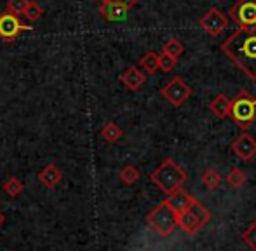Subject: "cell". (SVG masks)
Wrapping results in <instances>:
<instances>
[{"label": "cell", "mask_w": 256, "mask_h": 251, "mask_svg": "<svg viewBox=\"0 0 256 251\" xmlns=\"http://www.w3.org/2000/svg\"><path fill=\"white\" fill-rule=\"evenodd\" d=\"M222 51L242 74L256 80V26L237 28L222 44Z\"/></svg>", "instance_id": "cell-1"}, {"label": "cell", "mask_w": 256, "mask_h": 251, "mask_svg": "<svg viewBox=\"0 0 256 251\" xmlns=\"http://www.w3.org/2000/svg\"><path fill=\"white\" fill-rule=\"evenodd\" d=\"M150 180L155 187H158L166 196H171L176 190L183 187V184L186 182V173L176 160L166 159L160 166L150 174Z\"/></svg>", "instance_id": "cell-2"}, {"label": "cell", "mask_w": 256, "mask_h": 251, "mask_svg": "<svg viewBox=\"0 0 256 251\" xmlns=\"http://www.w3.org/2000/svg\"><path fill=\"white\" fill-rule=\"evenodd\" d=\"M146 224H148L158 236H162V238H169V236L174 232L176 225H178V222H176V211L171 208L168 199L162 200L157 208H154V210L150 211L148 216H146Z\"/></svg>", "instance_id": "cell-3"}, {"label": "cell", "mask_w": 256, "mask_h": 251, "mask_svg": "<svg viewBox=\"0 0 256 251\" xmlns=\"http://www.w3.org/2000/svg\"><path fill=\"white\" fill-rule=\"evenodd\" d=\"M209 220H211V213H209L208 208H206L204 204H200L197 199L192 200V204H190V208L186 211L176 214L178 225L190 236H196L204 225L209 224Z\"/></svg>", "instance_id": "cell-4"}, {"label": "cell", "mask_w": 256, "mask_h": 251, "mask_svg": "<svg viewBox=\"0 0 256 251\" xmlns=\"http://www.w3.org/2000/svg\"><path fill=\"white\" fill-rule=\"evenodd\" d=\"M232 116L234 122L239 128L248 129L256 120V98L250 96L248 92H240L232 102Z\"/></svg>", "instance_id": "cell-5"}, {"label": "cell", "mask_w": 256, "mask_h": 251, "mask_svg": "<svg viewBox=\"0 0 256 251\" xmlns=\"http://www.w3.org/2000/svg\"><path fill=\"white\" fill-rule=\"evenodd\" d=\"M160 94L171 103L172 106H182L185 102H188L192 98L194 91L182 77H174L162 88Z\"/></svg>", "instance_id": "cell-6"}, {"label": "cell", "mask_w": 256, "mask_h": 251, "mask_svg": "<svg viewBox=\"0 0 256 251\" xmlns=\"http://www.w3.org/2000/svg\"><path fill=\"white\" fill-rule=\"evenodd\" d=\"M32 30L30 24H24L20 20V16H14L10 12H2L0 14V38L7 44H10L12 40H16L23 32Z\"/></svg>", "instance_id": "cell-7"}, {"label": "cell", "mask_w": 256, "mask_h": 251, "mask_svg": "<svg viewBox=\"0 0 256 251\" xmlns=\"http://www.w3.org/2000/svg\"><path fill=\"white\" fill-rule=\"evenodd\" d=\"M199 26L202 28L209 37H220L223 32L228 28V20L226 16L218 9H209L204 14V18L199 21Z\"/></svg>", "instance_id": "cell-8"}, {"label": "cell", "mask_w": 256, "mask_h": 251, "mask_svg": "<svg viewBox=\"0 0 256 251\" xmlns=\"http://www.w3.org/2000/svg\"><path fill=\"white\" fill-rule=\"evenodd\" d=\"M236 21L244 28L256 26V0H239L230 10Z\"/></svg>", "instance_id": "cell-9"}, {"label": "cell", "mask_w": 256, "mask_h": 251, "mask_svg": "<svg viewBox=\"0 0 256 251\" xmlns=\"http://www.w3.org/2000/svg\"><path fill=\"white\" fill-rule=\"evenodd\" d=\"M232 152L244 162H250L256 157V138L250 132H242L232 143Z\"/></svg>", "instance_id": "cell-10"}, {"label": "cell", "mask_w": 256, "mask_h": 251, "mask_svg": "<svg viewBox=\"0 0 256 251\" xmlns=\"http://www.w3.org/2000/svg\"><path fill=\"white\" fill-rule=\"evenodd\" d=\"M120 82L129 91H140V89L143 88V84L146 82V75L143 74L138 66H129L128 70L120 75Z\"/></svg>", "instance_id": "cell-11"}, {"label": "cell", "mask_w": 256, "mask_h": 251, "mask_svg": "<svg viewBox=\"0 0 256 251\" xmlns=\"http://www.w3.org/2000/svg\"><path fill=\"white\" fill-rule=\"evenodd\" d=\"M38 182L48 190H54L63 182V173H61V170L56 164H49V166H46L44 170L38 173Z\"/></svg>", "instance_id": "cell-12"}, {"label": "cell", "mask_w": 256, "mask_h": 251, "mask_svg": "<svg viewBox=\"0 0 256 251\" xmlns=\"http://www.w3.org/2000/svg\"><path fill=\"white\" fill-rule=\"evenodd\" d=\"M209 110L218 119H226V117H230V112H232V100L225 94H218L209 103Z\"/></svg>", "instance_id": "cell-13"}, {"label": "cell", "mask_w": 256, "mask_h": 251, "mask_svg": "<svg viewBox=\"0 0 256 251\" xmlns=\"http://www.w3.org/2000/svg\"><path fill=\"white\" fill-rule=\"evenodd\" d=\"M194 197L188 196V194L185 192V190H176L174 194H171V196L168 197V202L171 204V208L176 211V214L183 213V211H186L190 208V204H192Z\"/></svg>", "instance_id": "cell-14"}, {"label": "cell", "mask_w": 256, "mask_h": 251, "mask_svg": "<svg viewBox=\"0 0 256 251\" xmlns=\"http://www.w3.org/2000/svg\"><path fill=\"white\" fill-rule=\"evenodd\" d=\"M102 16L104 18L106 21H124L128 20V10L124 7H120L118 4L115 2H110V4H103L102 6Z\"/></svg>", "instance_id": "cell-15"}, {"label": "cell", "mask_w": 256, "mask_h": 251, "mask_svg": "<svg viewBox=\"0 0 256 251\" xmlns=\"http://www.w3.org/2000/svg\"><path fill=\"white\" fill-rule=\"evenodd\" d=\"M122 136H124V131H122L120 126H118V124L106 122V124L103 126V129H102V138L106 143H110V145H115V143H118L122 140Z\"/></svg>", "instance_id": "cell-16"}, {"label": "cell", "mask_w": 256, "mask_h": 251, "mask_svg": "<svg viewBox=\"0 0 256 251\" xmlns=\"http://www.w3.org/2000/svg\"><path fill=\"white\" fill-rule=\"evenodd\" d=\"M118 178H120V182L124 185L131 187V185L138 184L140 178H142V174H140V171H138V168H136V166H124L120 170V173H118Z\"/></svg>", "instance_id": "cell-17"}, {"label": "cell", "mask_w": 256, "mask_h": 251, "mask_svg": "<svg viewBox=\"0 0 256 251\" xmlns=\"http://www.w3.org/2000/svg\"><path fill=\"white\" fill-rule=\"evenodd\" d=\"M140 66H142L148 75H155L158 72V54L154 51L146 52V54L140 60Z\"/></svg>", "instance_id": "cell-18"}, {"label": "cell", "mask_w": 256, "mask_h": 251, "mask_svg": "<svg viewBox=\"0 0 256 251\" xmlns=\"http://www.w3.org/2000/svg\"><path fill=\"white\" fill-rule=\"evenodd\" d=\"M162 52L171 56V58L178 60L180 56L185 52V46H183V42L178 40V38H169V40L164 44V48H162Z\"/></svg>", "instance_id": "cell-19"}, {"label": "cell", "mask_w": 256, "mask_h": 251, "mask_svg": "<svg viewBox=\"0 0 256 251\" xmlns=\"http://www.w3.org/2000/svg\"><path fill=\"white\" fill-rule=\"evenodd\" d=\"M2 188H4V192H6L7 196H10V197H18V196H21V194H23L24 185H23V182H21L20 178L10 176V178H7V180L4 182Z\"/></svg>", "instance_id": "cell-20"}, {"label": "cell", "mask_w": 256, "mask_h": 251, "mask_svg": "<svg viewBox=\"0 0 256 251\" xmlns=\"http://www.w3.org/2000/svg\"><path fill=\"white\" fill-rule=\"evenodd\" d=\"M200 180H202V185L208 190H216L220 185H222V174L214 170H208L202 173V178H200Z\"/></svg>", "instance_id": "cell-21"}, {"label": "cell", "mask_w": 256, "mask_h": 251, "mask_svg": "<svg viewBox=\"0 0 256 251\" xmlns=\"http://www.w3.org/2000/svg\"><path fill=\"white\" fill-rule=\"evenodd\" d=\"M226 184H228L232 188H240L244 184H246V174H244L239 168H236V170H232L228 174H226Z\"/></svg>", "instance_id": "cell-22"}, {"label": "cell", "mask_w": 256, "mask_h": 251, "mask_svg": "<svg viewBox=\"0 0 256 251\" xmlns=\"http://www.w3.org/2000/svg\"><path fill=\"white\" fill-rule=\"evenodd\" d=\"M42 14H44V9H42L40 6H38L37 2H30L26 6V9H24L23 16L26 18L30 23H34V21H38L42 18Z\"/></svg>", "instance_id": "cell-23"}, {"label": "cell", "mask_w": 256, "mask_h": 251, "mask_svg": "<svg viewBox=\"0 0 256 251\" xmlns=\"http://www.w3.org/2000/svg\"><path fill=\"white\" fill-rule=\"evenodd\" d=\"M28 4H30V0H7L6 12H10V14H14V16H20V14L24 12Z\"/></svg>", "instance_id": "cell-24"}, {"label": "cell", "mask_w": 256, "mask_h": 251, "mask_svg": "<svg viewBox=\"0 0 256 251\" xmlns=\"http://www.w3.org/2000/svg\"><path fill=\"white\" fill-rule=\"evenodd\" d=\"M176 63H178V60L171 58V56L164 54V52H162V54L158 56V70H162L164 74H169V72L174 70Z\"/></svg>", "instance_id": "cell-25"}, {"label": "cell", "mask_w": 256, "mask_h": 251, "mask_svg": "<svg viewBox=\"0 0 256 251\" xmlns=\"http://www.w3.org/2000/svg\"><path fill=\"white\" fill-rule=\"evenodd\" d=\"M242 239L251 248V251H256V222H253V224L246 228V232L242 234Z\"/></svg>", "instance_id": "cell-26"}, {"label": "cell", "mask_w": 256, "mask_h": 251, "mask_svg": "<svg viewBox=\"0 0 256 251\" xmlns=\"http://www.w3.org/2000/svg\"><path fill=\"white\" fill-rule=\"evenodd\" d=\"M115 4H118L120 7H124L126 10H129L131 7H134L138 4V0H114Z\"/></svg>", "instance_id": "cell-27"}, {"label": "cell", "mask_w": 256, "mask_h": 251, "mask_svg": "<svg viewBox=\"0 0 256 251\" xmlns=\"http://www.w3.org/2000/svg\"><path fill=\"white\" fill-rule=\"evenodd\" d=\"M4 224H6V214H4L2 211H0V228L4 227Z\"/></svg>", "instance_id": "cell-28"}, {"label": "cell", "mask_w": 256, "mask_h": 251, "mask_svg": "<svg viewBox=\"0 0 256 251\" xmlns=\"http://www.w3.org/2000/svg\"><path fill=\"white\" fill-rule=\"evenodd\" d=\"M100 2H102V6H103V4H110V2H114V0H100Z\"/></svg>", "instance_id": "cell-29"}, {"label": "cell", "mask_w": 256, "mask_h": 251, "mask_svg": "<svg viewBox=\"0 0 256 251\" xmlns=\"http://www.w3.org/2000/svg\"><path fill=\"white\" fill-rule=\"evenodd\" d=\"M223 2H226V0H223Z\"/></svg>", "instance_id": "cell-30"}]
</instances>
